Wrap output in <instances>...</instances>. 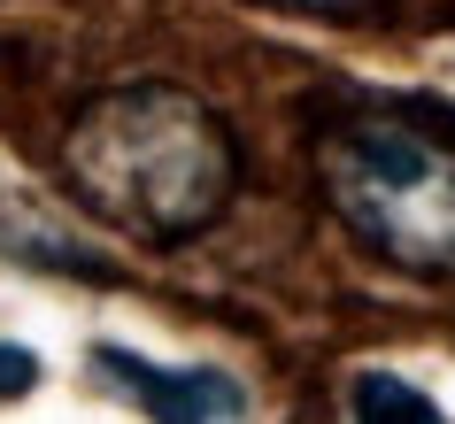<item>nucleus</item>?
Instances as JSON below:
<instances>
[{"label":"nucleus","mask_w":455,"mask_h":424,"mask_svg":"<svg viewBox=\"0 0 455 424\" xmlns=\"http://www.w3.org/2000/svg\"><path fill=\"white\" fill-rule=\"evenodd\" d=\"M62 178L85 216L147 247H178L224 216L240 186V155L209 100L147 77V85H108L77 108L62 140Z\"/></svg>","instance_id":"nucleus-1"},{"label":"nucleus","mask_w":455,"mask_h":424,"mask_svg":"<svg viewBox=\"0 0 455 424\" xmlns=\"http://www.w3.org/2000/svg\"><path fill=\"white\" fill-rule=\"evenodd\" d=\"M324 193L363 255L455 278V116L425 100L355 108L324 140Z\"/></svg>","instance_id":"nucleus-2"},{"label":"nucleus","mask_w":455,"mask_h":424,"mask_svg":"<svg viewBox=\"0 0 455 424\" xmlns=\"http://www.w3.org/2000/svg\"><path fill=\"white\" fill-rule=\"evenodd\" d=\"M93 363L116 378V386L140 401L155 424H232V417L247 409V394H240L224 371H163V363L124 355V348H100Z\"/></svg>","instance_id":"nucleus-3"},{"label":"nucleus","mask_w":455,"mask_h":424,"mask_svg":"<svg viewBox=\"0 0 455 424\" xmlns=\"http://www.w3.org/2000/svg\"><path fill=\"white\" fill-rule=\"evenodd\" d=\"M347 401H355V424H448L432 409V394H417V386L394 378V371H355Z\"/></svg>","instance_id":"nucleus-4"},{"label":"nucleus","mask_w":455,"mask_h":424,"mask_svg":"<svg viewBox=\"0 0 455 424\" xmlns=\"http://www.w3.org/2000/svg\"><path fill=\"white\" fill-rule=\"evenodd\" d=\"M31 386H39V355H31V348H16V340H0V401L31 394Z\"/></svg>","instance_id":"nucleus-5"},{"label":"nucleus","mask_w":455,"mask_h":424,"mask_svg":"<svg viewBox=\"0 0 455 424\" xmlns=\"http://www.w3.org/2000/svg\"><path fill=\"white\" fill-rule=\"evenodd\" d=\"M301 8H355V0H301Z\"/></svg>","instance_id":"nucleus-6"}]
</instances>
